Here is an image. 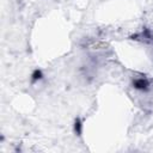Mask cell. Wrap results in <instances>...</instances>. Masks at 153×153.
I'll return each instance as SVG.
<instances>
[{
    "label": "cell",
    "mask_w": 153,
    "mask_h": 153,
    "mask_svg": "<svg viewBox=\"0 0 153 153\" xmlns=\"http://www.w3.org/2000/svg\"><path fill=\"white\" fill-rule=\"evenodd\" d=\"M148 81L146 80V79H143V78H140V79H136L135 81H134V87L135 88H139V90H146L147 87H148Z\"/></svg>",
    "instance_id": "cell-1"
},
{
    "label": "cell",
    "mask_w": 153,
    "mask_h": 153,
    "mask_svg": "<svg viewBox=\"0 0 153 153\" xmlns=\"http://www.w3.org/2000/svg\"><path fill=\"white\" fill-rule=\"evenodd\" d=\"M81 127H82V124H81L80 120H76L75 123H74V130H75V133H76L78 135L81 134Z\"/></svg>",
    "instance_id": "cell-2"
},
{
    "label": "cell",
    "mask_w": 153,
    "mask_h": 153,
    "mask_svg": "<svg viewBox=\"0 0 153 153\" xmlns=\"http://www.w3.org/2000/svg\"><path fill=\"white\" fill-rule=\"evenodd\" d=\"M42 79V72L41 71H35L33 74H32V81H36V80H39Z\"/></svg>",
    "instance_id": "cell-3"
}]
</instances>
